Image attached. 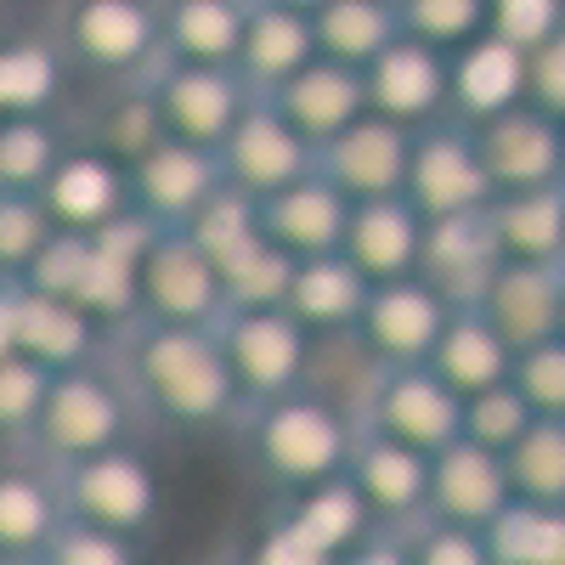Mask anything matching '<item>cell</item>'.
<instances>
[{
    "label": "cell",
    "instance_id": "6da1fadb",
    "mask_svg": "<svg viewBox=\"0 0 565 565\" xmlns=\"http://www.w3.org/2000/svg\"><path fill=\"white\" fill-rule=\"evenodd\" d=\"M108 362L119 367L141 424L159 436H215L244 413L215 328L136 317L108 334Z\"/></svg>",
    "mask_w": 565,
    "mask_h": 565
},
{
    "label": "cell",
    "instance_id": "7a4b0ae2",
    "mask_svg": "<svg viewBox=\"0 0 565 565\" xmlns=\"http://www.w3.org/2000/svg\"><path fill=\"white\" fill-rule=\"evenodd\" d=\"M351 441H356V418L334 396H322L317 385L255 402V407L238 413V424H232L238 463L266 492V503L340 476L345 458H351Z\"/></svg>",
    "mask_w": 565,
    "mask_h": 565
},
{
    "label": "cell",
    "instance_id": "3957f363",
    "mask_svg": "<svg viewBox=\"0 0 565 565\" xmlns=\"http://www.w3.org/2000/svg\"><path fill=\"white\" fill-rule=\"evenodd\" d=\"M141 413L119 380V367L108 356L85 362V367H68V373H52L45 385V402H40V418L29 430V452H40L45 463H68V458H85V452H108V447H125V441H141Z\"/></svg>",
    "mask_w": 565,
    "mask_h": 565
},
{
    "label": "cell",
    "instance_id": "277c9868",
    "mask_svg": "<svg viewBox=\"0 0 565 565\" xmlns=\"http://www.w3.org/2000/svg\"><path fill=\"white\" fill-rule=\"evenodd\" d=\"M57 469V498H63V521H85L119 537L153 543L164 521V476L159 463L141 452V441L108 447V452H85Z\"/></svg>",
    "mask_w": 565,
    "mask_h": 565
},
{
    "label": "cell",
    "instance_id": "5b68a950",
    "mask_svg": "<svg viewBox=\"0 0 565 565\" xmlns=\"http://www.w3.org/2000/svg\"><path fill=\"white\" fill-rule=\"evenodd\" d=\"M52 40L74 74H90L103 85L148 79L164 63L159 0H63Z\"/></svg>",
    "mask_w": 565,
    "mask_h": 565
},
{
    "label": "cell",
    "instance_id": "8992f818",
    "mask_svg": "<svg viewBox=\"0 0 565 565\" xmlns=\"http://www.w3.org/2000/svg\"><path fill=\"white\" fill-rule=\"evenodd\" d=\"M232 385H238L244 407L289 396L311 380V356H317V334L289 317L282 306H260V311H226L215 322Z\"/></svg>",
    "mask_w": 565,
    "mask_h": 565
},
{
    "label": "cell",
    "instance_id": "52a82bcc",
    "mask_svg": "<svg viewBox=\"0 0 565 565\" xmlns=\"http://www.w3.org/2000/svg\"><path fill=\"white\" fill-rule=\"evenodd\" d=\"M356 424L373 436H391L418 452H441L463 436V396L441 380L430 362L380 367L356 402Z\"/></svg>",
    "mask_w": 565,
    "mask_h": 565
},
{
    "label": "cell",
    "instance_id": "ba28073f",
    "mask_svg": "<svg viewBox=\"0 0 565 565\" xmlns=\"http://www.w3.org/2000/svg\"><path fill=\"white\" fill-rule=\"evenodd\" d=\"M136 317L199 322V328H215L226 317L221 271L181 226H159L148 255H141V266H136Z\"/></svg>",
    "mask_w": 565,
    "mask_h": 565
},
{
    "label": "cell",
    "instance_id": "9c48e42d",
    "mask_svg": "<svg viewBox=\"0 0 565 565\" xmlns=\"http://www.w3.org/2000/svg\"><path fill=\"white\" fill-rule=\"evenodd\" d=\"M447 317H452V300L424 271H413V277L373 282L351 334L380 367H407V362H430Z\"/></svg>",
    "mask_w": 565,
    "mask_h": 565
},
{
    "label": "cell",
    "instance_id": "30bf717a",
    "mask_svg": "<svg viewBox=\"0 0 565 565\" xmlns=\"http://www.w3.org/2000/svg\"><path fill=\"white\" fill-rule=\"evenodd\" d=\"M402 199L424 221H447V215H476L492 204V181L476 153V136L458 119L424 125L413 130V159H407V186Z\"/></svg>",
    "mask_w": 565,
    "mask_h": 565
},
{
    "label": "cell",
    "instance_id": "8fae6325",
    "mask_svg": "<svg viewBox=\"0 0 565 565\" xmlns=\"http://www.w3.org/2000/svg\"><path fill=\"white\" fill-rule=\"evenodd\" d=\"M148 90L159 103V119L175 141L193 148H221L226 130L244 119V108L255 103V90L238 79V68H204V63H159L148 74Z\"/></svg>",
    "mask_w": 565,
    "mask_h": 565
},
{
    "label": "cell",
    "instance_id": "7c38bea8",
    "mask_svg": "<svg viewBox=\"0 0 565 565\" xmlns=\"http://www.w3.org/2000/svg\"><path fill=\"white\" fill-rule=\"evenodd\" d=\"M215 159H221V181L249 193V199H266L277 186H295L317 170V148L266 97H255L244 108V119L232 125L226 141L215 148Z\"/></svg>",
    "mask_w": 565,
    "mask_h": 565
},
{
    "label": "cell",
    "instance_id": "4fadbf2b",
    "mask_svg": "<svg viewBox=\"0 0 565 565\" xmlns=\"http://www.w3.org/2000/svg\"><path fill=\"white\" fill-rule=\"evenodd\" d=\"M34 199L45 204L52 226L85 232V238H90V232H103L108 221H119L130 210V170L114 153H103L97 141L74 136L63 148V159L52 164V175L40 181Z\"/></svg>",
    "mask_w": 565,
    "mask_h": 565
},
{
    "label": "cell",
    "instance_id": "5bb4252c",
    "mask_svg": "<svg viewBox=\"0 0 565 565\" xmlns=\"http://www.w3.org/2000/svg\"><path fill=\"white\" fill-rule=\"evenodd\" d=\"M447 79H452V57L424 45L413 34H396L380 57L362 68L367 85V114H385L407 130L441 125L447 119Z\"/></svg>",
    "mask_w": 565,
    "mask_h": 565
},
{
    "label": "cell",
    "instance_id": "9a60e30c",
    "mask_svg": "<svg viewBox=\"0 0 565 565\" xmlns=\"http://www.w3.org/2000/svg\"><path fill=\"white\" fill-rule=\"evenodd\" d=\"M407 159H413V130L385 119V114H362L351 130H340L328 141V148H317V175L334 181L351 204L402 199Z\"/></svg>",
    "mask_w": 565,
    "mask_h": 565
},
{
    "label": "cell",
    "instance_id": "2e32d148",
    "mask_svg": "<svg viewBox=\"0 0 565 565\" xmlns=\"http://www.w3.org/2000/svg\"><path fill=\"white\" fill-rule=\"evenodd\" d=\"M12 295V345L18 356L40 362L45 373H68V367H85L108 356V328L79 311L74 300H57V295H40L29 282H7Z\"/></svg>",
    "mask_w": 565,
    "mask_h": 565
},
{
    "label": "cell",
    "instance_id": "e0dca14e",
    "mask_svg": "<svg viewBox=\"0 0 565 565\" xmlns=\"http://www.w3.org/2000/svg\"><path fill=\"white\" fill-rule=\"evenodd\" d=\"M345 476L362 492V503L373 509V521H380L385 532H402L407 521H418L424 498H430V452L402 447L391 436H373V430L356 424Z\"/></svg>",
    "mask_w": 565,
    "mask_h": 565
},
{
    "label": "cell",
    "instance_id": "ac0fdd59",
    "mask_svg": "<svg viewBox=\"0 0 565 565\" xmlns=\"http://www.w3.org/2000/svg\"><path fill=\"white\" fill-rule=\"evenodd\" d=\"M215 186H221V159L210 148L164 136L153 153L130 164V210H141L153 226H186Z\"/></svg>",
    "mask_w": 565,
    "mask_h": 565
},
{
    "label": "cell",
    "instance_id": "d6986e66",
    "mask_svg": "<svg viewBox=\"0 0 565 565\" xmlns=\"http://www.w3.org/2000/svg\"><path fill=\"white\" fill-rule=\"evenodd\" d=\"M559 125L537 103H521L487 125H476V153L487 164L492 193H514V186H548L559 181Z\"/></svg>",
    "mask_w": 565,
    "mask_h": 565
},
{
    "label": "cell",
    "instance_id": "ffe728a7",
    "mask_svg": "<svg viewBox=\"0 0 565 565\" xmlns=\"http://www.w3.org/2000/svg\"><path fill=\"white\" fill-rule=\"evenodd\" d=\"M255 215H260V232L295 260H311V255H334L345 244V221H351V199L340 193L328 175H306L295 186H277V193L255 199Z\"/></svg>",
    "mask_w": 565,
    "mask_h": 565
},
{
    "label": "cell",
    "instance_id": "44dd1931",
    "mask_svg": "<svg viewBox=\"0 0 565 565\" xmlns=\"http://www.w3.org/2000/svg\"><path fill=\"white\" fill-rule=\"evenodd\" d=\"M509 498H514L509 492V469H503L498 452L463 441V436L452 447L430 452V498H424V514L487 532Z\"/></svg>",
    "mask_w": 565,
    "mask_h": 565
},
{
    "label": "cell",
    "instance_id": "7402d4cb",
    "mask_svg": "<svg viewBox=\"0 0 565 565\" xmlns=\"http://www.w3.org/2000/svg\"><path fill=\"white\" fill-rule=\"evenodd\" d=\"M526 103V52L498 34H481L452 52V79H447V119L458 125H487L509 108Z\"/></svg>",
    "mask_w": 565,
    "mask_h": 565
},
{
    "label": "cell",
    "instance_id": "603a6c76",
    "mask_svg": "<svg viewBox=\"0 0 565 565\" xmlns=\"http://www.w3.org/2000/svg\"><path fill=\"white\" fill-rule=\"evenodd\" d=\"M63 526L57 469L23 441L0 447V554H40Z\"/></svg>",
    "mask_w": 565,
    "mask_h": 565
},
{
    "label": "cell",
    "instance_id": "cb8c5ba5",
    "mask_svg": "<svg viewBox=\"0 0 565 565\" xmlns=\"http://www.w3.org/2000/svg\"><path fill=\"white\" fill-rule=\"evenodd\" d=\"M503 266L498 255V238H492V221L487 210L476 215H447V221H424V255H418V271L436 282V289L458 306H481L492 271Z\"/></svg>",
    "mask_w": 565,
    "mask_h": 565
},
{
    "label": "cell",
    "instance_id": "d4e9b609",
    "mask_svg": "<svg viewBox=\"0 0 565 565\" xmlns=\"http://www.w3.org/2000/svg\"><path fill=\"white\" fill-rule=\"evenodd\" d=\"M306 63H317V29L311 12L277 7V0H249L244 12V40H238V79L255 97H271L277 85H289Z\"/></svg>",
    "mask_w": 565,
    "mask_h": 565
},
{
    "label": "cell",
    "instance_id": "484cf974",
    "mask_svg": "<svg viewBox=\"0 0 565 565\" xmlns=\"http://www.w3.org/2000/svg\"><path fill=\"white\" fill-rule=\"evenodd\" d=\"M282 119H289L311 148H328L340 130H351L362 114H367V85H362V68H345V63H306L289 85H277L266 97Z\"/></svg>",
    "mask_w": 565,
    "mask_h": 565
},
{
    "label": "cell",
    "instance_id": "4316f807",
    "mask_svg": "<svg viewBox=\"0 0 565 565\" xmlns=\"http://www.w3.org/2000/svg\"><path fill=\"white\" fill-rule=\"evenodd\" d=\"M340 255H345L367 282L413 277V271H418V255H424V215H418L407 199H367V204H351Z\"/></svg>",
    "mask_w": 565,
    "mask_h": 565
},
{
    "label": "cell",
    "instance_id": "83f0119b",
    "mask_svg": "<svg viewBox=\"0 0 565 565\" xmlns=\"http://www.w3.org/2000/svg\"><path fill=\"white\" fill-rule=\"evenodd\" d=\"M559 271L565 266H521V260H503L492 271L476 311L498 328L509 351H526L559 334Z\"/></svg>",
    "mask_w": 565,
    "mask_h": 565
},
{
    "label": "cell",
    "instance_id": "f1b7e54d",
    "mask_svg": "<svg viewBox=\"0 0 565 565\" xmlns=\"http://www.w3.org/2000/svg\"><path fill=\"white\" fill-rule=\"evenodd\" d=\"M487 221H492V238H498V255L503 260L565 266V181L492 193Z\"/></svg>",
    "mask_w": 565,
    "mask_h": 565
},
{
    "label": "cell",
    "instance_id": "f546056e",
    "mask_svg": "<svg viewBox=\"0 0 565 565\" xmlns=\"http://www.w3.org/2000/svg\"><path fill=\"white\" fill-rule=\"evenodd\" d=\"M271 509L289 521L317 554H328V559H340V554H351L356 543H367L373 532H385L380 521H373V509L362 503V492L351 487V476L340 469V476H328V481H317V487H306V492H289V498H271Z\"/></svg>",
    "mask_w": 565,
    "mask_h": 565
},
{
    "label": "cell",
    "instance_id": "4dcf8cb0",
    "mask_svg": "<svg viewBox=\"0 0 565 565\" xmlns=\"http://www.w3.org/2000/svg\"><path fill=\"white\" fill-rule=\"evenodd\" d=\"M68 57L52 34L0 40V119H57L68 103Z\"/></svg>",
    "mask_w": 565,
    "mask_h": 565
},
{
    "label": "cell",
    "instance_id": "1f68e13d",
    "mask_svg": "<svg viewBox=\"0 0 565 565\" xmlns=\"http://www.w3.org/2000/svg\"><path fill=\"white\" fill-rule=\"evenodd\" d=\"M367 289H373V282H367L340 249H334V255H311V260H295L282 311L300 317L317 340H334V334H351V328H356Z\"/></svg>",
    "mask_w": 565,
    "mask_h": 565
},
{
    "label": "cell",
    "instance_id": "d6a6232c",
    "mask_svg": "<svg viewBox=\"0 0 565 565\" xmlns=\"http://www.w3.org/2000/svg\"><path fill=\"white\" fill-rule=\"evenodd\" d=\"M249 0H159V40L170 63L232 68Z\"/></svg>",
    "mask_w": 565,
    "mask_h": 565
},
{
    "label": "cell",
    "instance_id": "836d02e7",
    "mask_svg": "<svg viewBox=\"0 0 565 565\" xmlns=\"http://www.w3.org/2000/svg\"><path fill=\"white\" fill-rule=\"evenodd\" d=\"M430 367L441 373V380L458 391V396H481L492 385L509 380L514 367V351L503 345V334L476 311V306H458L441 328V340L430 351Z\"/></svg>",
    "mask_w": 565,
    "mask_h": 565
},
{
    "label": "cell",
    "instance_id": "e575fe53",
    "mask_svg": "<svg viewBox=\"0 0 565 565\" xmlns=\"http://www.w3.org/2000/svg\"><path fill=\"white\" fill-rule=\"evenodd\" d=\"M164 136H170V130H164V119H159V103H153L148 79L97 90V103H90V114H85V141H97V148L114 153L125 170H130L141 153H153Z\"/></svg>",
    "mask_w": 565,
    "mask_h": 565
},
{
    "label": "cell",
    "instance_id": "d590c367",
    "mask_svg": "<svg viewBox=\"0 0 565 565\" xmlns=\"http://www.w3.org/2000/svg\"><path fill=\"white\" fill-rule=\"evenodd\" d=\"M311 29H317V57L367 68L402 34V12L391 0H322L311 12Z\"/></svg>",
    "mask_w": 565,
    "mask_h": 565
},
{
    "label": "cell",
    "instance_id": "8d00e7d4",
    "mask_svg": "<svg viewBox=\"0 0 565 565\" xmlns=\"http://www.w3.org/2000/svg\"><path fill=\"white\" fill-rule=\"evenodd\" d=\"M503 469L514 498L565 509V418H532L526 436L503 452Z\"/></svg>",
    "mask_w": 565,
    "mask_h": 565
},
{
    "label": "cell",
    "instance_id": "74e56055",
    "mask_svg": "<svg viewBox=\"0 0 565 565\" xmlns=\"http://www.w3.org/2000/svg\"><path fill=\"white\" fill-rule=\"evenodd\" d=\"M215 271H221L226 311H260V306H282L289 277H295V255H282L266 232H255L249 244H238L226 260H215Z\"/></svg>",
    "mask_w": 565,
    "mask_h": 565
},
{
    "label": "cell",
    "instance_id": "f35d334b",
    "mask_svg": "<svg viewBox=\"0 0 565 565\" xmlns=\"http://www.w3.org/2000/svg\"><path fill=\"white\" fill-rule=\"evenodd\" d=\"M559 537H565V509L526 503V498H509L498 521L487 526L492 565H554Z\"/></svg>",
    "mask_w": 565,
    "mask_h": 565
},
{
    "label": "cell",
    "instance_id": "ab89813d",
    "mask_svg": "<svg viewBox=\"0 0 565 565\" xmlns=\"http://www.w3.org/2000/svg\"><path fill=\"white\" fill-rule=\"evenodd\" d=\"M68 141L74 136L63 130V119H0V186L40 193Z\"/></svg>",
    "mask_w": 565,
    "mask_h": 565
},
{
    "label": "cell",
    "instance_id": "60d3db41",
    "mask_svg": "<svg viewBox=\"0 0 565 565\" xmlns=\"http://www.w3.org/2000/svg\"><path fill=\"white\" fill-rule=\"evenodd\" d=\"M210 565H334L328 554H317L282 514L266 503L255 521L244 526V532H232L226 537V548L210 559Z\"/></svg>",
    "mask_w": 565,
    "mask_h": 565
},
{
    "label": "cell",
    "instance_id": "b9f144b4",
    "mask_svg": "<svg viewBox=\"0 0 565 565\" xmlns=\"http://www.w3.org/2000/svg\"><path fill=\"white\" fill-rule=\"evenodd\" d=\"M186 238H193L210 260H226L238 244H249L255 232H260V215H255V199L249 193H238V186H215V193L199 204V215L181 226Z\"/></svg>",
    "mask_w": 565,
    "mask_h": 565
},
{
    "label": "cell",
    "instance_id": "7bdbcfd3",
    "mask_svg": "<svg viewBox=\"0 0 565 565\" xmlns=\"http://www.w3.org/2000/svg\"><path fill=\"white\" fill-rule=\"evenodd\" d=\"M402 34L436 45V52H458V45L487 34V0H402Z\"/></svg>",
    "mask_w": 565,
    "mask_h": 565
},
{
    "label": "cell",
    "instance_id": "ee69618b",
    "mask_svg": "<svg viewBox=\"0 0 565 565\" xmlns=\"http://www.w3.org/2000/svg\"><path fill=\"white\" fill-rule=\"evenodd\" d=\"M52 232L57 226H52V215H45V204L34 193L0 186V282H18Z\"/></svg>",
    "mask_w": 565,
    "mask_h": 565
},
{
    "label": "cell",
    "instance_id": "f6af8a7d",
    "mask_svg": "<svg viewBox=\"0 0 565 565\" xmlns=\"http://www.w3.org/2000/svg\"><path fill=\"white\" fill-rule=\"evenodd\" d=\"M532 418H537V413L526 407V396L503 380V385H492V391H481V396H463V441H476V447H487V452L503 458L514 441L526 436Z\"/></svg>",
    "mask_w": 565,
    "mask_h": 565
},
{
    "label": "cell",
    "instance_id": "bcb514c9",
    "mask_svg": "<svg viewBox=\"0 0 565 565\" xmlns=\"http://www.w3.org/2000/svg\"><path fill=\"white\" fill-rule=\"evenodd\" d=\"M396 537L407 548V565H492L487 532L458 526V521H436V514H418V521H407Z\"/></svg>",
    "mask_w": 565,
    "mask_h": 565
},
{
    "label": "cell",
    "instance_id": "7dc6e473",
    "mask_svg": "<svg viewBox=\"0 0 565 565\" xmlns=\"http://www.w3.org/2000/svg\"><path fill=\"white\" fill-rule=\"evenodd\" d=\"M40 565H148V543L85 526V521H63L52 543L40 548Z\"/></svg>",
    "mask_w": 565,
    "mask_h": 565
},
{
    "label": "cell",
    "instance_id": "c3c4849f",
    "mask_svg": "<svg viewBox=\"0 0 565 565\" xmlns=\"http://www.w3.org/2000/svg\"><path fill=\"white\" fill-rule=\"evenodd\" d=\"M509 385L526 396V407L537 418H565V340L548 334V340H537L526 351H514Z\"/></svg>",
    "mask_w": 565,
    "mask_h": 565
},
{
    "label": "cell",
    "instance_id": "681fc988",
    "mask_svg": "<svg viewBox=\"0 0 565 565\" xmlns=\"http://www.w3.org/2000/svg\"><path fill=\"white\" fill-rule=\"evenodd\" d=\"M45 385L52 373L29 356H0V447L12 441H29L34 418H40V402H45Z\"/></svg>",
    "mask_w": 565,
    "mask_h": 565
},
{
    "label": "cell",
    "instance_id": "f907efd6",
    "mask_svg": "<svg viewBox=\"0 0 565 565\" xmlns=\"http://www.w3.org/2000/svg\"><path fill=\"white\" fill-rule=\"evenodd\" d=\"M85 260H90V238L85 232H52V238L40 244V255L29 260V271L18 282H29V289L40 295H57V300H74L79 295V277H85Z\"/></svg>",
    "mask_w": 565,
    "mask_h": 565
},
{
    "label": "cell",
    "instance_id": "816d5d0a",
    "mask_svg": "<svg viewBox=\"0 0 565 565\" xmlns=\"http://www.w3.org/2000/svg\"><path fill=\"white\" fill-rule=\"evenodd\" d=\"M565 29V0H487V34L537 52L543 40Z\"/></svg>",
    "mask_w": 565,
    "mask_h": 565
},
{
    "label": "cell",
    "instance_id": "f5cc1de1",
    "mask_svg": "<svg viewBox=\"0 0 565 565\" xmlns=\"http://www.w3.org/2000/svg\"><path fill=\"white\" fill-rule=\"evenodd\" d=\"M526 103L565 119V29L543 40L537 52H526Z\"/></svg>",
    "mask_w": 565,
    "mask_h": 565
},
{
    "label": "cell",
    "instance_id": "db71d44e",
    "mask_svg": "<svg viewBox=\"0 0 565 565\" xmlns=\"http://www.w3.org/2000/svg\"><path fill=\"white\" fill-rule=\"evenodd\" d=\"M334 565H407V548L396 532H373L367 543H356L351 554H340Z\"/></svg>",
    "mask_w": 565,
    "mask_h": 565
},
{
    "label": "cell",
    "instance_id": "11a10c76",
    "mask_svg": "<svg viewBox=\"0 0 565 565\" xmlns=\"http://www.w3.org/2000/svg\"><path fill=\"white\" fill-rule=\"evenodd\" d=\"M0 356H18V345H12V295H7V282H0Z\"/></svg>",
    "mask_w": 565,
    "mask_h": 565
},
{
    "label": "cell",
    "instance_id": "9f6ffc18",
    "mask_svg": "<svg viewBox=\"0 0 565 565\" xmlns=\"http://www.w3.org/2000/svg\"><path fill=\"white\" fill-rule=\"evenodd\" d=\"M0 565H40V554H0Z\"/></svg>",
    "mask_w": 565,
    "mask_h": 565
},
{
    "label": "cell",
    "instance_id": "6f0895ef",
    "mask_svg": "<svg viewBox=\"0 0 565 565\" xmlns=\"http://www.w3.org/2000/svg\"><path fill=\"white\" fill-rule=\"evenodd\" d=\"M277 7H295V12H317L322 0H277Z\"/></svg>",
    "mask_w": 565,
    "mask_h": 565
},
{
    "label": "cell",
    "instance_id": "680465c9",
    "mask_svg": "<svg viewBox=\"0 0 565 565\" xmlns=\"http://www.w3.org/2000/svg\"><path fill=\"white\" fill-rule=\"evenodd\" d=\"M559 340H565V271H559Z\"/></svg>",
    "mask_w": 565,
    "mask_h": 565
},
{
    "label": "cell",
    "instance_id": "91938a15",
    "mask_svg": "<svg viewBox=\"0 0 565 565\" xmlns=\"http://www.w3.org/2000/svg\"><path fill=\"white\" fill-rule=\"evenodd\" d=\"M559 181H565V125H559Z\"/></svg>",
    "mask_w": 565,
    "mask_h": 565
},
{
    "label": "cell",
    "instance_id": "94428289",
    "mask_svg": "<svg viewBox=\"0 0 565 565\" xmlns=\"http://www.w3.org/2000/svg\"><path fill=\"white\" fill-rule=\"evenodd\" d=\"M554 565H565V537H559V554H554Z\"/></svg>",
    "mask_w": 565,
    "mask_h": 565
},
{
    "label": "cell",
    "instance_id": "6125c7cd",
    "mask_svg": "<svg viewBox=\"0 0 565 565\" xmlns=\"http://www.w3.org/2000/svg\"><path fill=\"white\" fill-rule=\"evenodd\" d=\"M391 7H402V0H391Z\"/></svg>",
    "mask_w": 565,
    "mask_h": 565
}]
</instances>
